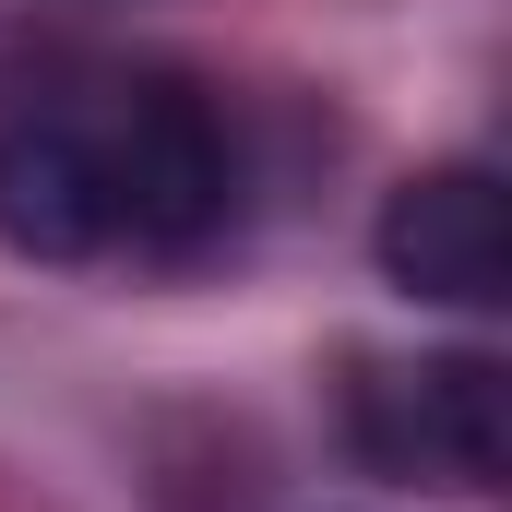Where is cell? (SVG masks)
Wrapping results in <instances>:
<instances>
[{
	"label": "cell",
	"instance_id": "3957f363",
	"mask_svg": "<svg viewBox=\"0 0 512 512\" xmlns=\"http://www.w3.org/2000/svg\"><path fill=\"white\" fill-rule=\"evenodd\" d=\"M382 274L441 310H501L512 298V203L489 167H417L382 203Z\"/></svg>",
	"mask_w": 512,
	"mask_h": 512
},
{
	"label": "cell",
	"instance_id": "6da1fadb",
	"mask_svg": "<svg viewBox=\"0 0 512 512\" xmlns=\"http://www.w3.org/2000/svg\"><path fill=\"white\" fill-rule=\"evenodd\" d=\"M227 215V131L179 72L36 60L0 84V251L167 262Z\"/></svg>",
	"mask_w": 512,
	"mask_h": 512
},
{
	"label": "cell",
	"instance_id": "7a4b0ae2",
	"mask_svg": "<svg viewBox=\"0 0 512 512\" xmlns=\"http://www.w3.org/2000/svg\"><path fill=\"white\" fill-rule=\"evenodd\" d=\"M346 441L382 477L501 489L512 477V382H501V358H405V370L370 358L346 382Z\"/></svg>",
	"mask_w": 512,
	"mask_h": 512
}]
</instances>
